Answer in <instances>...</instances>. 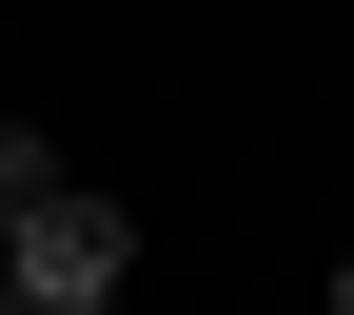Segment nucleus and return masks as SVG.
<instances>
[{
	"instance_id": "1",
	"label": "nucleus",
	"mask_w": 354,
	"mask_h": 315,
	"mask_svg": "<svg viewBox=\"0 0 354 315\" xmlns=\"http://www.w3.org/2000/svg\"><path fill=\"white\" fill-rule=\"evenodd\" d=\"M118 276H138V237H118L99 177H39V197L0 217V296L20 315H118Z\"/></svg>"
},
{
	"instance_id": "4",
	"label": "nucleus",
	"mask_w": 354,
	"mask_h": 315,
	"mask_svg": "<svg viewBox=\"0 0 354 315\" xmlns=\"http://www.w3.org/2000/svg\"><path fill=\"white\" fill-rule=\"evenodd\" d=\"M0 315H20V296H0Z\"/></svg>"
},
{
	"instance_id": "3",
	"label": "nucleus",
	"mask_w": 354,
	"mask_h": 315,
	"mask_svg": "<svg viewBox=\"0 0 354 315\" xmlns=\"http://www.w3.org/2000/svg\"><path fill=\"white\" fill-rule=\"evenodd\" d=\"M335 315H354V256H335Z\"/></svg>"
},
{
	"instance_id": "2",
	"label": "nucleus",
	"mask_w": 354,
	"mask_h": 315,
	"mask_svg": "<svg viewBox=\"0 0 354 315\" xmlns=\"http://www.w3.org/2000/svg\"><path fill=\"white\" fill-rule=\"evenodd\" d=\"M39 177H59V138H20V118H0V217H20Z\"/></svg>"
}]
</instances>
